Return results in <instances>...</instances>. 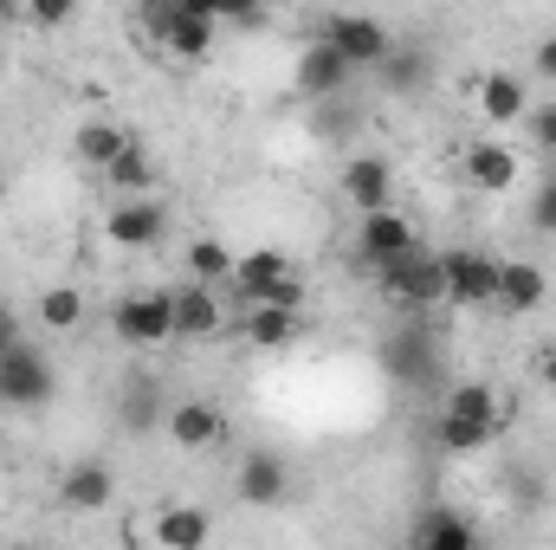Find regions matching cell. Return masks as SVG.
<instances>
[{
	"mask_svg": "<svg viewBox=\"0 0 556 550\" xmlns=\"http://www.w3.org/2000/svg\"><path fill=\"white\" fill-rule=\"evenodd\" d=\"M142 26L175 52V59H201L207 46H214V13H201V7H188V0H142Z\"/></svg>",
	"mask_w": 556,
	"mask_h": 550,
	"instance_id": "6da1fadb",
	"label": "cell"
},
{
	"mask_svg": "<svg viewBox=\"0 0 556 550\" xmlns=\"http://www.w3.org/2000/svg\"><path fill=\"white\" fill-rule=\"evenodd\" d=\"M111 330H117V343H130V350H162V343H175L168 291H130V298H117Z\"/></svg>",
	"mask_w": 556,
	"mask_h": 550,
	"instance_id": "7a4b0ae2",
	"label": "cell"
},
{
	"mask_svg": "<svg viewBox=\"0 0 556 550\" xmlns=\"http://www.w3.org/2000/svg\"><path fill=\"white\" fill-rule=\"evenodd\" d=\"M52 389H59L52 363L20 337V343L0 357V409H39V402H52Z\"/></svg>",
	"mask_w": 556,
	"mask_h": 550,
	"instance_id": "3957f363",
	"label": "cell"
},
{
	"mask_svg": "<svg viewBox=\"0 0 556 550\" xmlns=\"http://www.w3.org/2000/svg\"><path fill=\"white\" fill-rule=\"evenodd\" d=\"M382 278V291L395 298V304H408V311H427V304H440L446 298V273H440V253H402V260H389V266H376Z\"/></svg>",
	"mask_w": 556,
	"mask_h": 550,
	"instance_id": "277c9868",
	"label": "cell"
},
{
	"mask_svg": "<svg viewBox=\"0 0 556 550\" xmlns=\"http://www.w3.org/2000/svg\"><path fill=\"white\" fill-rule=\"evenodd\" d=\"M317 39H330L356 72H363V65H382V59L395 52V33H389L382 20H369V13H330Z\"/></svg>",
	"mask_w": 556,
	"mask_h": 550,
	"instance_id": "5b68a950",
	"label": "cell"
},
{
	"mask_svg": "<svg viewBox=\"0 0 556 550\" xmlns=\"http://www.w3.org/2000/svg\"><path fill=\"white\" fill-rule=\"evenodd\" d=\"M420 234L408 214H395V208H376V214H363V227H356V260L376 273V266H389V260H402V253H415Z\"/></svg>",
	"mask_w": 556,
	"mask_h": 550,
	"instance_id": "8992f818",
	"label": "cell"
},
{
	"mask_svg": "<svg viewBox=\"0 0 556 550\" xmlns=\"http://www.w3.org/2000/svg\"><path fill=\"white\" fill-rule=\"evenodd\" d=\"M440 273H446V304H492L498 298V260L492 253H440Z\"/></svg>",
	"mask_w": 556,
	"mask_h": 550,
	"instance_id": "52a82bcc",
	"label": "cell"
},
{
	"mask_svg": "<svg viewBox=\"0 0 556 550\" xmlns=\"http://www.w3.org/2000/svg\"><path fill=\"white\" fill-rule=\"evenodd\" d=\"M168 311H175V337H188V343H201V337H214V330L227 324L220 291H214V285H201V278L175 285V291H168Z\"/></svg>",
	"mask_w": 556,
	"mask_h": 550,
	"instance_id": "ba28073f",
	"label": "cell"
},
{
	"mask_svg": "<svg viewBox=\"0 0 556 550\" xmlns=\"http://www.w3.org/2000/svg\"><path fill=\"white\" fill-rule=\"evenodd\" d=\"M350 59L330 46V39H317V46H304L298 52V72H291V85H298V98H337L343 85H350Z\"/></svg>",
	"mask_w": 556,
	"mask_h": 550,
	"instance_id": "9c48e42d",
	"label": "cell"
},
{
	"mask_svg": "<svg viewBox=\"0 0 556 550\" xmlns=\"http://www.w3.org/2000/svg\"><path fill=\"white\" fill-rule=\"evenodd\" d=\"M233 492H240V505L273 512V505H285V492H291V466H285L278 453H247V460H240Z\"/></svg>",
	"mask_w": 556,
	"mask_h": 550,
	"instance_id": "30bf717a",
	"label": "cell"
},
{
	"mask_svg": "<svg viewBox=\"0 0 556 550\" xmlns=\"http://www.w3.org/2000/svg\"><path fill=\"white\" fill-rule=\"evenodd\" d=\"M104 234L117 240V247H155L162 234H168V208L162 201H142V195H124L117 208H111V221H104Z\"/></svg>",
	"mask_w": 556,
	"mask_h": 550,
	"instance_id": "8fae6325",
	"label": "cell"
},
{
	"mask_svg": "<svg viewBox=\"0 0 556 550\" xmlns=\"http://www.w3.org/2000/svg\"><path fill=\"white\" fill-rule=\"evenodd\" d=\"M551 298V273L538 266V260H498V311H511V317H531L538 304Z\"/></svg>",
	"mask_w": 556,
	"mask_h": 550,
	"instance_id": "7c38bea8",
	"label": "cell"
},
{
	"mask_svg": "<svg viewBox=\"0 0 556 550\" xmlns=\"http://www.w3.org/2000/svg\"><path fill=\"white\" fill-rule=\"evenodd\" d=\"M168 440L181 453H207V447L227 440V414L214 409V402H175L168 409Z\"/></svg>",
	"mask_w": 556,
	"mask_h": 550,
	"instance_id": "4fadbf2b",
	"label": "cell"
},
{
	"mask_svg": "<svg viewBox=\"0 0 556 550\" xmlns=\"http://www.w3.org/2000/svg\"><path fill=\"white\" fill-rule=\"evenodd\" d=\"M117 499V473L104 460H78L65 479H59V505L65 512H104Z\"/></svg>",
	"mask_w": 556,
	"mask_h": 550,
	"instance_id": "5bb4252c",
	"label": "cell"
},
{
	"mask_svg": "<svg viewBox=\"0 0 556 550\" xmlns=\"http://www.w3.org/2000/svg\"><path fill=\"white\" fill-rule=\"evenodd\" d=\"M343 195H350L356 214H376V208H389V195H395V168H389L382 155H356V162L343 168Z\"/></svg>",
	"mask_w": 556,
	"mask_h": 550,
	"instance_id": "9a60e30c",
	"label": "cell"
},
{
	"mask_svg": "<svg viewBox=\"0 0 556 550\" xmlns=\"http://www.w3.org/2000/svg\"><path fill=\"white\" fill-rule=\"evenodd\" d=\"M382 370H389L402 389H420V383H433V343H427L420 330H402V337H389V343H382Z\"/></svg>",
	"mask_w": 556,
	"mask_h": 550,
	"instance_id": "2e32d148",
	"label": "cell"
},
{
	"mask_svg": "<svg viewBox=\"0 0 556 550\" xmlns=\"http://www.w3.org/2000/svg\"><path fill=\"white\" fill-rule=\"evenodd\" d=\"M466 182H472V188H485V195H505V188L518 182V155H511L505 142L479 137L472 149H466Z\"/></svg>",
	"mask_w": 556,
	"mask_h": 550,
	"instance_id": "e0dca14e",
	"label": "cell"
},
{
	"mask_svg": "<svg viewBox=\"0 0 556 550\" xmlns=\"http://www.w3.org/2000/svg\"><path fill=\"white\" fill-rule=\"evenodd\" d=\"M149 538L168 550H201L207 538H214V518L207 512H194V505H168L155 525H149Z\"/></svg>",
	"mask_w": 556,
	"mask_h": 550,
	"instance_id": "ac0fdd59",
	"label": "cell"
},
{
	"mask_svg": "<svg viewBox=\"0 0 556 550\" xmlns=\"http://www.w3.org/2000/svg\"><path fill=\"white\" fill-rule=\"evenodd\" d=\"M479 111H485V124H525V117H531L525 78H511V72H492V78L479 85Z\"/></svg>",
	"mask_w": 556,
	"mask_h": 550,
	"instance_id": "d6986e66",
	"label": "cell"
},
{
	"mask_svg": "<svg viewBox=\"0 0 556 550\" xmlns=\"http://www.w3.org/2000/svg\"><path fill=\"white\" fill-rule=\"evenodd\" d=\"M130 142H137V130H130V124H111V117H91V124H78V130H72V149H78L91 168H104V162H111V155H124Z\"/></svg>",
	"mask_w": 556,
	"mask_h": 550,
	"instance_id": "ffe728a7",
	"label": "cell"
},
{
	"mask_svg": "<svg viewBox=\"0 0 556 550\" xmlns=\"http://www.w3.org/2000/svg\"><path fill=\"white\" fill-rule=\"evenodd\" d=\"M285 273H291V260H285L278 247H260V253H233V278H227V285L253 304V298H260L273 278H285Z\"/></svg>",
	"mask_w": 556,
	"mask_h": 550,
	"instance_id": "44dd1931",
	"label": "cell"
},
{
	"mask_svg": "<svg viewBox=\"0 0 556 550\" xmlns=\"http://www.w3.org/2000/svg\"><path fill=\"white\" fill-rule=\"evenodd\" d=\"M240 330H247L253 350H285V343H298V311H285V304H253Z\"/></svg>",
	"mask_w": 556,
	"mask_h": 550,
	"instance_id": "7402d4cb",
	"label": "cell"
},
{
	"mask_svg": "<svg viewBox=\"0 0 556 550\" xmlns=\"http://www.w3.org/2000/svg\"><path fill=\"white\" fill-rule=\"evenodd\" d=\"M433 440L446 447V453H479V447H492L498 440V421H479V414H440V427H433Z\"/></svg>",
	"mask_w": 556,
	"mask_h": 550,
	"instance_id": "603a6c76",
	"label": "cell"
},
{
	"mask_svg": "<svg viewBox=\"0 0 556 550\" xmlns=\"http://www.w3.org/2000/svg\"><path fill=\"white\" fill-rule=\"evenodd\" d=\"M415 545H427V550H472V545H479V532H472L459 512L433 505V512H427V518L415 525Z\"/></svg>",
	"mask_w": 556,
	"mask_h": 550,
	"instance_id": "cb8c5ba5",
	"label": "cell"
},
{
	"mask_svg": "<svg viewBox=\"0 0 556 550\" xmlns=\"http://www.w3.org/2000/svg\"><path fill=\"white\" fill-rule=\"evenodd\" d=\"M382 91H395V98H415L420 85H427V52H408V46H395L382 65Z\"/></svg>",
	"mask_w": 556,
	"mask_h": 550,
	"instance_id": "d4e9b609",
	"label": "cell"
},
{
	"mask_svg": "<svg viewBox=\"0 0 556 550\" xmlns=\"http://www.w3.org/2000/svg\"><path fill=\"white\" fill-rule=\"evenodd\" d=\"M188 278H201V285H227V278H233V253H227V240H214V234L188 240Z\"/></svg>",
	"mask_w": 556,
	"mask_h": 550,
	"instance_id": "484cf974",
	"label": "cell"
},
{
	"mask_svg": "<svg viewBox=\"0 0 556 550\" xmlns=\"http://www.w3.org/2000/svg\"><path fill=\"white\" fill-rule=\"evenodd\" d=\"M104 182H111L117 195H142V188L155 182V162L142 155V142H130L124 155H111V162H104Z\"/></svg>",
	"mask_w": 556,
	"mask_h": 550,
	"instance_id": "4316f807",
	"label": "cell"
},
{
	"mask_svg": "<svg viewBox=\"0 0 556 550\" xmlns=\"http://www.w3.org/2000/svg\"><path fill=\"white\" fill-rule=\"evenodd\" d=\"M39 324H46V330H78V324H85V291L52 285V291L39 298Z\"/></svg>",
	"mask_w": 556,
	"mask_h": 550,
	"instance_id": "83f0119b",
	"label": "cell"
},
{
	"mask_svg": "<svg viewBox=\"0 0 556 550\" xmlns=\"http://www.w3.org/2000/svg\"><path fill=\"white\" fill-rule=\"evenodd\" d=\"M446 409L453 414H479V421H505L492 383H453V389H446Z\"/></svg>",
	"mask_w": 556,
	"mask_h": 550,
	"instance_id": "f1b7e54d",
	"label": "cell"
},
{
	"mask_svg": "<svg viewBox=\"0 0 556 550\" xmlns=\"http://www.w3.org/2000/svg\"><path fill=\"white\" fill-rule=\"evenodd\" d=\"M72 13H78V0H26V26H39V33L72 26Z\"/></svg>",
	"mask_w": 556,
	"mask_h": 550,
	"instance_id": "f546056e",
	"label": "cell"
},
{
	"mask_svg": "<svg viewBox=\"0 0 556 550\" xmlns=\"http://www.w3.org/2000/svg\"><path fill=\"white\" fill-rule=\"evenodd\" d=\"M188 7H201V13H214V20H227V26L260 20V0H188Z\"/></svg>",
	"mask_w": 556,
	"mask_h": 550,
	"instance_id": "4dcf8cb0",
	"label": "cell"
},
{
	"mask_svg": "<svg viewBox=\"0 0 556 550\" xmlns=\"http://www.w3.org/2000/svg\"><path fill=\"white\" fill-rule=\"evenodd\" d=\"M531 65H538V78H551V85H556V33H544V39H538Z\"/></svg>",
	"mask_w": 556,
	"mask_h": 550,
	"instance_id": "1f68e13d",
	"label": "cell"
},
{
	"mask_svg": "<svg viewBox=\"0 0 556 550\" xmlns=\"http://www.w3.org/2000/svg\"><path fill=\"white\" fill-rule=\"evenodd\" d=\"M538 227H544V234H556V175L538 188Z\"/></svg>",
	"mask_w": 556,
	"mask_h": 550,
	"instance_id": "d6a6232c",
	"label": "cell"
},
{
	"mask_svg": "<svg viewBox=\"0 0 556 550\" xmlns=\"http://www.w3.org/2000/svg\"><path fill=\"white\" fill-rule=\"evenodd\" d=\"M531 130H538V142H544V149H556V104L531 111Z\"/></svg>",
	"mask_w": 556,
	"mask_h": 550,
	"instance_id": "836d02e7",
	"label": "cell"
},
{
	"mask_svg": "<svg viewBox=\"0 0 556 550\" xmlns=\"http://www.w3.org/2000/svg\"><path fill=\"white\" fill-rule=\"evenodd\" d=\"M13 343H20V311H13V304H0V357H7Z\"/></svg>",
	"mask_w": 556,
	"mask_h": 550,
	"instance_id": "e575fe53",
	"label": "cell"
},
{
	"mask_svg": "<svg viewBox=\"0 0 556 550\" xmlns=\"http://www.w3.org/2000/svg\"><path fill=\"white\" fill-rule=\"evenodd\" d=\"M538 376H544V383L556 389V350H544V357H538Z\"/></svg>",
	"mask_w": 556,
	"mask_h": 550,
	"instance_id": "d590c367",
	"label": "cell"
}]
</instances>
